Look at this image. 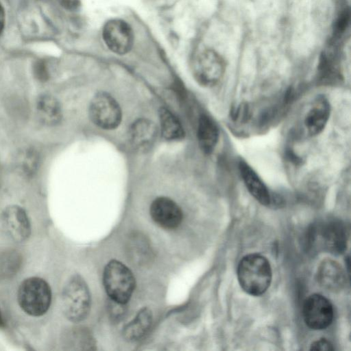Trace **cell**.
Instances as JSON below:
<instances>
[{"instance_id": "cell-1", "label": "cell", "mask_w": 351, "mask_h": 351, "mask_svg": "<svg viewBox=\"0 0 351 351\" xmlns=\"http://www.w3.org/2000/svg\"><path fill=\"white\" fill-rule=\"evenodd\" d=\"M237 273L241 287L251 295H261L271 282L272 271L269 261L256 253L243 256Z\"/></svg>"}, {"instance_id": "cell-2", "label": "cell", "mask_w": 351, "mask_h": 351, "mask_svg": "<svg viewBox=\"0 0 351 351\" xmlns=\"http://www.w3.org/2000/svg\"><path fill=\"white\" fill-rule=\"evenodd\" d=\"M103 282L112 302L125 304L135 289V278L130 269L121 262L112 260L106 265Z\"/></svg>"}, {"instance_id": "cell-3", "label": "cell", "mask_w": 351, "mask_h": 351, "mask_svg": "<svg viewBox=\"0 0 351 351\" xmlns=\"http://www.w3.org/2000/svg\"><path fill=\"white\" fill-rule=\"evenodd\" d=\"M18 301L21 308L28 315L35 317L43 315L51 304V289L43 279L29 278L19 287Z\"/></svg>"}, {"instance_id": "cell-4", "label": "cell", "mask_w": 351, "mask_h": 351, "mask_svg": "<svg viewBox=\"0 0 351 351\" xmlns=\"http://www.w3.org/2000/svg\"><path fill=\"white\" fill-rule=\"evenodd\" d=\"M90 307V295L84 280L75 275L66 284L62 292V309L66 317L78 322L85 319Z\"/></svg>"}, {"instance_id": "cell-5", "label": "cell", "mask_w": 351, "mask_h": 351, "mask_svg": "<svg viewBox=\"0 0 351 351\" xmlns=\"http://www.w3.org/2000/svg\"><path fill=\"white\" fill-rule=\"evenodd\" d=\"M225 69L223 59L211 49L201 51L193 64L195 79L200 85L206 87L216 85L223 77Z\"/></svg>"}, {"instance_id": "cell-6", "label": "cell", "mask_w": 351, "mask_h": 351, "mask_svg": "<svg viewBox=\"0 0 351 351\" xmlns=\"http://www.w3.org/2000/svg\"><path fill=\"white\" fill-rule=\"evenodd\" d=\"M89 114L95 125L106 130L117 128L121 120V111L118 103L104 92L97 93L92 99Z\"/></svg>"}, {"instance_id": "cell-7", "label": "cell", "mask_w": 351, "mask_h": 351, "mask_svg": "<svg viewBox=\"0 0 351 351\" xmlns=\"http://www.w3.org/2000/svg\"><path fill=\"white\" fill-rule=\"evenodd\" d=\"M333 308L330 302L320 294L309 295L302 306L305 324L311 329L323 330L329 326L333 319Z\"/></svg>"}, {"instance_id": "cell-8", "label": "cell", "mask_w": 351, "mask_h": 351, "mask_svg": "<svg viewBox=\"0 0 351 351\" xmlns=\"http://www.w3.org/2000/svg\"><path fill=\"white\" fill-rule=\"evenodd\" d=\"M103 38L110 51L117 54H125L130 50L134 37L132 29L126 22L112 19L104 27Z\"/></svg>"}, {"instance_id": "cell-9", "label": "cell", "mask_w": 351, "mask_h": 351, "mask_svg": "<svg viewBox=\"0 0 351 351\" xmlns=\"http://www.w3.org/2000/svg\"><path fill=\"white\" fill-rule=\"evenodd\" d=\"M150 215L159 226L168 230L178 228L182 223L183 213L180 207L166 197L155 199L150 206Z\"/></svg>"}, {"instance_id": "cell-10", "label": "cell", "mask_w": 351, "mask_h": 351, "mask_svg": "<svg viewBox=\"0 0 351 351\" xmlns=\"http://www.w3.org/2000/svg\"><path fill=\"white\" fill-rule=\"evenodd\" d=\"M322 247L332 254H341L346 249L348 231L344 223L330 220L322 224L318 231Z\"/></svg>"}, {"instance_id": "cell-11", "label": "cell", "mask_w": 351, "mask_h": 351, "mask_svg": "<svg viewBox=\"0 0 351 351\" xmlns=\"http://www.w3.org/2000/svg\"><path fill=\"white\" fill-rule=\"evenodd\" d=\"M5 228L10 237L16 241L26 239L30 234V224L25 210L18 206L5 209L3 215Z\"/></svg>"}, {"instance_id": "cell-12", "label": "cell", "mask_w": 351, "mask_h": 351, "mask_svg": "<svg viewBox=\"0 0 351 351\" xmlns=\"http://www.w3.org/2000/svg\"><path fill=\"white\" fill-rule=\"evenodd\" d=\"M330 112L328 100L324 97H317L304 120V127L310 136H316L323 131L328 121Z\"/></svg>"}, {"instance_id": "cell-13", "label": "cell", "mask_w": 351, "mask_h": 351, "mask_svg": "<svg viewBox=\"0 0 351 351\" xmlns=\"http://www.w3.org/2000/svg\"><path fill=\"white\" fill-rule=\"evenodd\" d=\"M157 135V126L147 119H139L134 121L129 132L132 146L140 151L149 149L156 141Z\"/></svg>"}, {"instance_id": "cell-14", "label": "cell", "mask_w": 351, "mask_h": 351, "mask_svg": "<svg viewBox=\"0 0 351 351\" xmlns=\"http://www.w3.org/2000/svg\"><path fill=\"white\" fill-rule=\"evenodd\" d=\"M317 279L324 288L329 291H340L346 282L345 272L339 263L327 259L317 269Z\"/></svg>"}, {"instance_id": "cell-15", "label": "cell", "mask_w": 351, "mask_h": 351, "mask_svg": "<svg viewBox=\"0 0 351 351\" xmlns=\"http://www.w3.org/2000/svg\"><path fill=\"white\" fill-rule=\"evenodd\" d=\"M239 169L242 180L251 195L262 205L268 206L271 202L269 192L256 171L243 160L239 163Z\"/></svg>"}, {"instance_id": "cell-16", "label": "cell", "mask_w": 351, "mask_h": 351, "mask_svg": "<svg viewBox=\"0 0 351 351\" xmlns=\"http://www.w3.org/2000/svg\"><path fill=\"white\" fill-rule=\"evenodd\" d=\"M337 47L330 45L322 56L318 66V80L324 84H335L341 80Z\"/></svg>"}, {"instance_id": "cell-17", "label": "cell", "mask_w": 351, "mask_h": 351, "mask_svg": "<svg viewBox=\"0 0 351 351\" xmlns=\"http://www.w3.org/2000/svg\"><path fill=\"white\" fill-rule=\"evenodd\" d=\"M199 147L206 154L214 150L219 139V130L214 121L207 115L199 118L197 132Z\"/></svg>"}, {"instance_id": "cell-18", "label": "cell", "mask_w": 351, "mask_h": 351, "mask_svg": "<svg viewBox=\"0 0 351 351\" xmlns=\"http://www.w3.org/2000/svg\"><path fill=\"white\" fill-rule=\"evenodd\" d=\"M152 323V313L148 308L141 309L135 317L123 328V335L129 341L141 339L149 330Z\"/></svg>"}, {"instance_id": "cell-19", "label": "cell", "mask_w": 351, "mask_h": 351, "mask_svg": "<svg viewBox=\"0 0 351 351\" xmlns=\"http://www.w3.org/2000/svg\"><path fill=\"white\" fill-rule=\"evenodd\" d=\"M36 108L44 123L55 125L60 122L62 117L61 107L54 97L47 94L40 95L36 102Z\"/></svg>"}, {"instance_id": "cell-20", "label": "cell", "mask_w": 351, "mask_h": 351, "mask_svg": "<svg viewBox=\"0 0 351 351\" xmlns=\"http://www.w3.org/2000/svg\"><path fill=\"white\" fill-rule=\"evenodd\" d=\"M159 117L162 134L166 139L177 140L184 136L182 125L168 109L161 108L159 111Z\"/></svg>"}, {"instance_id": "cell-21", "label": "cell", "mask_w": 351, "mask_h": 351, "mask_svg": "<svg viewBox=\"0 0 351 351\" xmlns=\"http://www.w3.org/2000/svg\"><path fill=\"white\" fill-rule=\"evenodd\" d=\"M21 263L20 254L13 250L0 254V279L12 276L19 270Z\"/></svg>"}, {"instance_id": "cell-22", "label": "cell", "mask_w": 351, "mask_h": 351, "mask_svg": "<svg viewBox=\"0 0 351 351\" xmlns=\"http://www.w3.org/2000/svg\"><path fill=\"white\" fill-rule=\"evenodd\" d=\"M38 164V156L34 149H28L24 154L22 162L23 169L27 175L31 176L36 171Z\"/></svg>"}, {"instance_id": "cell-23", "label": "cell", "mask_w": 351, "mask_h": 351, "mask_svg": "<svg viewBox=\"0 0 351 351\" xmlns=\"http://www.w3.org/2000/svg\"><path fill=\"white\" fill-rule=\"evenodd\" d=\"M35 77L41 82H45L49 79V72L45 63L43 61H38L34 66Z\"/></svg>"}, {"instance_id": "cell-24", "label": "cell", "mask_w": 351, "mask_h": 351, "mask_svg": "<svg viewBox=\"0 0 351 351\" xmlns=\"http://www.w3.org/2000/svg\"><path fill=\"white\" fill-rule=\"evenodd\" d=\"M311 350L316 351H330L333 350L332 344L324 338L316 340L312 343L311 346Z\"/></svg>"}, {"instance_id": "cell-25", "label": "cell", "mask_w": 351, "mask_h": 351, "mask_svg": "<svg viewBox=\"0 0 351 351\" xmlns=\"http://www.w3.org/2000/svg\"><path fill=\"white\" fill-rule=\"evenodd\" d=\"M65 8L73 10L77 7L80 0H58Z\"/></svg>"}, {"instance_id": "cell-26", "label": "cell", "mask_w": 351, "mask_h": 351, "mask_svg": "<svg viewBox=\"0 0 351 351\" xmlns=\"http://www.w3.org/2000/svg\"><path fill=\"white\" fill-rule=\"evenodd\" d=\"M5 25V12L4 10L0 3V34L3 30Z\"/></svg>"}, {"instance_id": "cell-27", "label": "cell", "mask_w": 351, "mask_h": 351, "mask_svg": "<svg viewBox=\"0 0 351 351\" xmlns=\"http://www.w3.org/2000/svg\"><path fill=\"white\" fill-rule=\"evenodd\" d=\"M4 326H5L4 322L3 320V318L1 317V312H0V328H3Z\"/></svg>"}]
</instances>
